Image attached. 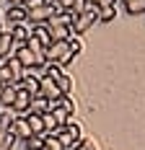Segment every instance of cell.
Segmentation results:
<instances>
[{
	"instance_id": "obj_1",
	"label": "cell",
	"mask_w": 145,
	"mask_h": 150,
	"mask_svg": "<svg viewBox=\"0 0 145 150\" xmlns=\"http://www.w3.org/2000/svg\"><path fill=\"white\" fill-rule=\"evenodd\" d=\"M99 21V5H93V3H88V11L80 16H75V23H72V34L75 36H80V34H86L93 23Z\"/></svg>"
},
{
	"instance_id": "obj_2",
	"label": "cell",
	"mask_w": 145,
	"mask_h": 150,
	"mask_svg": "<svg viewBox=\"0 0 145 150\" xmlns=\"http://www.w3.org/2000/svg\"><path fill=\"white\" fill-rule=\"evenodd\" d=\"M57 13H60L57 3H49V5H42V8H34V11H29V26H44L49 18H55Z\"/></svg>"
},
{
	"instance_id": "obj_3",
	"label": "cell",
	"mask_w": 145,
	"mask_h": 150,
	"mask_svg": "<svg viewBox=\"0 0 145 150\" xmlns=\"http://www.w3.org/2000/svg\"><path fill=\"white\" fill-rule=\"evenodd\" d=\"M13 57L21 62L26 70H42L44 65H47V62H42V60H39V57H36V54H34V52H31L26 44H23V47H16V49H13Z\"/></svg>"
},
{
	"instance_id": "obj_4",
	"label": "cell",
	"mask_w": 145,
	"mask_h": 150,
	"mask_svg": "<svg viewBox=\"0 0 145 150\" xmlns=\"http://www.w3.org/2000/svg\"><path fill=\"white\" fill-rule=\"evenodd\" d=\"M8 26H16V23H26L29 21V11L23 8V5H8V11H5V18H3Z\"/></svg>"
},
{
	"instance_id": "obj_5",
	"label": "cell",
	"mask_w": 145,
	"mask_h": 150,
	"mask_svg": "<svg viewBox=\"0 0 145 150\" xmlns=\"http://www.w3.org/2000/svg\"><path fill=\"white\" fill-rule=\"evenodd\" d=\"M39 96H44L47 101H57L60 96V88H57V83L52 80V78H47V75H42V86H39Z\"/></svg>"
},
{
	"instance_id": "obj_6",
	"label": "cell",
	"mask_w": 145,
	"mask_h": 150,
	"mask_svg": "<svg viewBox=\"0 0 145 150\" xmlns=\"http://www.w3.org/2000/svg\"><path fill=\"white\" fill-rule=\"evenodd\" d=\"M39 86H42V73H36V70H26L23 75V83H21V88L29 91L31 96H39Z\"/></svg>"
},
{
	"instance_id": "obj_7",
	"label": "cell",
	"mask_w": 145,
	"mask_h": 150,
	"mask_svg": "<svg viewBox=\"0 0 145 150\" xmlns=\"http://www.w3.org/2000/svg\"><path fill=\"white\" fill-rule=\"evenodd\" d=\"M8 129H11V132L18 137V140H23V142H26V140L31 137V127H29V122H26V117H23V114H18V117L13 119V124H11Z\"/></svg>"
},
{
	"instance_id": "obj_8",
	"label": "cell",
	"mask_w": 145,
	"mask_h": 150,
	"mask_svg": "<svg viewBox=\"0 0 145 150\" xmlns=\"http://www.w3.org/2000/svg\"><path fill=\"white\" fill-rule=\"evenodd\" d=\"M31 98H34V96H31L29 91H23L21 86H18V91H16V101H13L11 109H13L16 114H26V111H29V106H31Z\"/></svg>"
},
{
	"instance_id": "obj_9",
	"label": "cell",
	"mask_w": 145,
	"mask_h": 150,
	"mask_svg": "<svg viewBox=\"0 0 145 150\" xmlns=\"http://www.w3.org/2000/svg\"><path fill=\"white\" fill-rule=\"evenodd\" d=\"M31 29H34V26H29V21H26V23H16L13 29H11V36H13L16 47H23L26 42H29V36H31Z\"/></svg>"
},
{
	"instance_id": "obj_10",
	"label": "cell",
	"mask_w": 145,
	"mask_h": 150,
	"mask_svg": "<svg viewBox=\"0 0 145 150\" xmlns=\"http://www.w3.org/2000/svg\"><path fill=\"white\" fill-rule=\"evenodd\" d=\"M68 54V42H52L47 47V62H60Z\"/></svg>"
},
{
	"instance_id": "obj_11",
	"label": "cell",
	"mask_w": 145,
	"mask_h": 150,
	"mask_svg": "<svg viewBox=\"0 0 145 150\" xmlns=\"http://www.w3.org/2000/svg\"><path fill=\"white\" fill-rule=\"evenodd\" d=\"M13 49H16V42L11 36V31H0V60H8L13 54Z\"/></svg>"
},
{
	"instance_id": "obj_12",
	"label": "cell",
	"mask_w": 145,
	"mask_h": 150,
	"mask_svg": "<svg viewBox=\"0 0 145 150\" xmlns=\"http://www.w3.org/2000/svg\"><path fill=\"white\" fill-rule=\"evenodd\" d=\"M5 65L11 67V75H13V86H21V83H23V75H26V67H23L21 62L16 60L13 54H11L8 60H5Z\"/></svg>"
},
{
	"instance_id": "obj_13",
	"label": "cell",
	"mask_w": 145,
	"mask_h": 150,
	"mask_svg": "<svg viewBox=\"0 0 145 150\" xmlns=\"http://www.w3.org/2000/svg\"><path fill=\"white\" fill-rule=\"evenodd\" d=\"M23 117H26V122H29V127H31V135H47V129H44V114L26 111Z\"/></svg>"
},
{
	"instance_id": "obj_14",
	"label": "cell",
	"mask_w": 145,
	"mask_h": 150,
	"mask_svg": "<svg viewBox=\"0 0 145 150\" xmlns=\"http://www.w3.org/2000/svg\"><path fill=\"white\" fill-rule=\"evenodd\" d=\"M29 111H31V114H47V111H49V101H47L44 96H34Z\"/></svg>"
},
{
	"instance_id": "obj_15",
	"label": "cell",
	"mask_w": 145,
	"mask_h": 150,
	"mask_svg": "<svg viewBox=\"0 0 145 150\" xmlns=\"http://www.w3.org/2000/svg\"><path fill=\"white\" fill-rule=\"evenodd\" d=\"M16 142H18V137H16L11 129H3V132H0V150H13Z\"/></svg>"
},
{
	"instance_id": "obj_16",
	"label": "cell",
	"mask_w": 145,
	"mask_h": 150,
	"mask_svg": "<svg viewBox=\"0 0 145 150\" xmlns=\"http://www.w3.org/2000/svg\"><path fill=\"white\" fill-rule=\"evenodd\" d=\"M62 73H65V70L60 67L57 62H47V65H44V67H42V75H47V78H52L55 83H57V80H60V75H62Z\"/></svg>"
},
{
	"instance_id": "obj_17",
	"label": "cell",
	"mask_w": 145,
	"mask_h": 150,
	"mask_svg": "<svg viewBox=\"0 0 145 150\" xmlns=\"http://www.w3.org/2000/svg\"><path fill=\"white\" fill-rule=\"evenodd\" d=\"M16 91H18V86H5V88H3V93H0V106H13Z\"/></svg>"
},
{
	"instance_id": "obj_18",
	"label": "cell",
	"mask_w": 145,
	"mask_h": 150,
	"mask_svg": "<svg viewBox=\"0 0 145 150\" xmlns=\"http://www.w3.org/2000/svg\"><path fill=\"white\" fill-rule=\"evenodd\" d=\"M47 148V135H31L26 140V150H44Z\"/></svg>"
},
{
	"instance_id": "obj_19",
	"label": "cell",
	"mask_w": 145,
	"mask_h": 150,
	"mask_svg": "<svg viewBox=\"0 0 145 150\" xmlns=\"http://www.w3.org/2000/svg\"><path fill=\"white\" fill-rule=\"evenodd\" d=\"M57 88H60V93H62V96H72V78H70L68 73H62V75H60Z\"/></svg>"
},
{
	"instance_id": "obj_20",
	"label": "cell",
	"mask_w": 145,
	"mask_h": 150,
	"mask_svg": "<svg viewBox=\"0 0 145 150\" xmlns=\"http://www.w3.org/2000/svg\"><path fill=\"white\" fill-rule=\"evenodd\" d=\"M117 18V5H104V8H99V21L101 23H112Z\"/></svg>"
},
{
	"instance_id": "obj_21",
	"label": "cell",
	"mask_w": 145,
	"mask_h": 150,
	"mask_svg": "<svg viewBox=\"0 0 145 150\" xmlns=\"http://www.w3.org/2000/svg\"><path fill=\"white\" fill-rule=\"evenodd\" d=\"M52 117H55V122H57V127H68V124H70V119H72V117L62 109V106L52 109Z\"/></svg>"
},
{
	"instance_id": "obj_22",
	"label": "cell",
	"mask_w": 145,
	"mask_h": 150,
	"mask_svg": "<svg viewBox=\"0 0 145 150\" xmlns=\"http://www.w3.org/2000/svg\"><path fill=\"white\" fill-rule=\"evenodd\" d=\"M124 11L130 16H143L145 13V0H130V3H124Z\"/></svg>"
},
{
	"instance_id": "obj_23",
	"label": "cell",
	"mask_w": 145,
	"mask_h": 150,
	"mask_svg": "<svg viewBox=\"0 0 145 150\" xmlns=\"http://www.w3.org/2000/svg\"><path fill=\"white\" fill-rule=\"evenodd\" d=\"M31 34H34V36H36V39H39L44 47H49V44H52V36H49L47 26H34V29H31Z\"/></svg>"
},
{
	"instance_id": "obj_24",
	"label": "cell",
	"mask_w": 145,
	"mask_h": 150,
	"mask_svg": "<svg viewBox=\"0 0 145 150\" xmlns=\"http://www.w3.org/2000/svg\"><path fill=\"white\" fill-rule=\"evenodd\" d=\"M60 106H62L70 117L75 114V101H72V96H60Z\"/></svg>"
},
{
	"instance_id": "obj_25",
	"label": "cell",
	"mask_w": 145,
	"mask_h": 150,
	"mask_svg": "<svg viewBox=\"0 0 145 150\" xmlns=\"http://www.w3.org/2000/svg\"><path fill=\"white\" fill-rule=\"evenodd\" d=\"M86 11H88V0H72V8H70L72 16H80V13H86Z\"/></svg>"
},
{
	"instance_id": "obj_26",
	"label": "cell",
	"mask_w": 145,
	"mask_h": 150,
	"mask_svg": "<svg viewBox=\"0 0 145 150\" xmlns=\"http://www.w3.org/2000/svg\"><path fill=\"white\" fill-rule=\"evenodd\" d=\"M0 83H3V86H13V75H11V67H8V65L0 67Z\"/></svg>"
},
{
	"instance_id": "obj_27",
	"label": "cell",
	"mask_w": 145,
	"mask_h": 150,
	"mask_svg": "<svg viewBox=\"0 0 145 150\" xmlns=\"http://www.w3.org/2000/svg\"><path fill=\"white\" fill-rule=\"evenodd\" d=\"M65 129H68V132H70V135L75 137V140H83V137H80V124H78L75 119H70V124H68Z\"/></svg>"
},
{
	"instance_id": "obj_28",
	"label": "cell",
	"mask_w": 145,
	"mask_h": 150,
	"mask_svg": "<svg viewBox=\"0 0 145 150\" xmlns=\"http://www.w3.org/2000/svg\"><path fill=\"white\" fill-rule=\"evenodd\" d=\"M47 150H65V148H62V142H60L57 137L47 135Z\"/></svg>"
},
{
	"instance_id": "obj_29",
	"label": "cell",
	"mask_w": 145,
	"mask_h": 150,
	"mask_svg": "<svg viewBox=\"0 0 145 150\" xmlns=\"http://www.w3.org/2000/svg\"><path fill=\"white\" fill-rule=\"evenodd\" d=\"M42 5H49V3H47V0H26V3H23V8H26V11H34V8H42Z\"/></svg>"
},
{
	"instance_id": "obj_30",
	"label": "cell",
	"mask_w": 145,
	"mask_h": 150,
	"mask_svg": "<svg viewBox=\"0 0 145 150\" xmlns=\"http://www.w3.org/2000/svg\"><path fill=\"white\" fill-rule=\"evenodd\" d=\"M55 3L60 5V11H68V13H70V8H72V0H55Z\"/></svg>"
},
{
	"instance_id": "obj_31",
	"label": "cell",
	"mask_w": 145,
	"mask_h": 150,
	"mask_svg": "<svg viewBox=\"0 0 145 150\" xmlns=\"http://www.w3.org/2000/svg\"><path fill=\"white\" fill-rule=\"evenodd\" d=\"M117 3H119V0H99L96 5H99V8H104V5H117Z\"/></svg>"
},
{
	"instance_id": "obj_32",
	"label": "cell",
	"mask_w": 145,
	"mask_h": 150,
	"mask_svg": "<svg viewBox=\"0 0 145 150\" xmlns=\"http://www.w3.org/2000/svg\"><path fill=\"white\" fill-rule=\"evenodd\" d=\"M26 0H8V5H23Z\"/></svg>"
},
{
	"instance_id": "obj_33",
	"label": "cell",
	"mask_w": 145,
	"mask_h": 150,
	"mask_svg": "<svg viewBox=\"0 0 145 150\" xmlns=\"http://www.w3.org/2000/svg\"><path fill=\"white\" fill-rule=\"evenodd\" d=\"M0 31H3V16H0Z\"/></svg>"
},
{
	"instance_id": "obj_34",
	"label": "cell",
	"mask_w": 145,
	"mask_h": 150,
	"mask_svg": "<svg viewBox=\"0 0 145 150\" xmlns=\"http://www.w3.org/2000/svg\"><path fill=\"white\" fill-rule=\"evenodd\" d=\"M3 88H5V86H3V83H0V93H3Z\"/></svg>"
},
{
	"instance_id": "obj_35",
	"label": "cell",
	"mask_w": 145,
	"mask_h": 150,
	"mask_svg": "<svg viewBox=\"0 0 145 150\" xmlns=\"http://www.w3.org/2000/svg\"><path fill=\"white\" fill-rule=\"evenodd\" d=\"M3 65H5V60H0V67H3Z\"/></svg>"
},
{
	"instance_id": "obj_36",
	"label": "cell",
	"mask_w": 145,
	"mask_h": 150,
	"mask_svg": "<svg viewBox=\"0 0 145 150\" xmlns=\"http://www.w3.org/2000/svg\"><path fill=\"white\" fill-rule=\"evenodd\" d=\"M3 129H5V127H3V124H0V132H3Z\"/></svg>"
},
{
	"instance_id": "obj_37",
	"label": "cell",
	"mask_w": 145,
	"mask_h": 150,
	"mask_svg": "<svg viewBox=\"0 0 145 150\" xmlns=\"http://www.w3.org/2000/svg\"><path fill=\"white\" fill-rule=\"evenodd\" d=\"M47 3H55V0H47Z\"/></svg>"
},
{
	"instance_id": "obj_38",
	"label": "cell",
	"mask_w": 145,
	"mask_h": 150,
	"mask_svg": "<svg viewBox=\"0 0 145 150\" xmlns=\"http://www.w3.org/2000/svg\"><path fill=\"white\" fill-rule=\"evenodd\" d=\"M44 150H47V148H44Z\"/></svg>"
}]
</instances>
